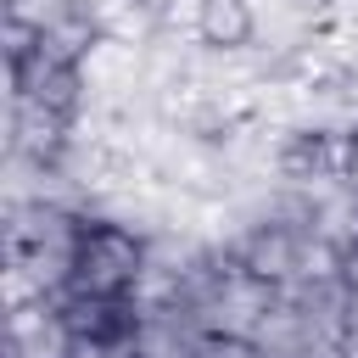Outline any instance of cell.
I'll return each instance as SVG.
<instances>
[{"label": "cell", "mask_w": 358, "mask_h": 358, "mask_svg": "<svg viewBox=\"0 0 358 358\" xmlns=\"http://www.w3.org/2000/svg\"><path fill=\"white\" fill-rule=\"evenodd\" d=\"M140 274H145V252H140V241H134L129 229L95 224V229H78V235H73V268H67L73 296H101V302H112V296L134 291Z\"/></svg>", "instance_id": "obj_1"}, {"label": "cell", "mask_w": 358, "mask_h": 358, "mask_svg": "<svg viewBox=\"0 0 358 358\" xmlns=\"http://www.w3.org/2000/svg\"><path fill=\"white\" fill-rule=\"evenodd\" d=\"M296 246H302V235L291 224H257L241 241V268L268 285H285V280H296Z\"/></svg>", "instance_id": "obj_2"}, {"label": "cell", "mask_w": 358, "mask_h": 358, "mask_svg": "<svg viewBox=\"0 0 358 358\" xmlns=\"http://www.w3.org/2000/svg\"><path fill=\"white\" fill-rule=\"evenodd\" d=\"M257 17H252V0H196V39L213 45V50H241L252 39Z\"/></svg>", "instance_id": "obj_3"}, {"label": "cell", "mask_w": 358, "mask_h": 358, "mask_svg": "<svg viewBox=\"0 0 358 358\" xmlns=\"http://www.w3.org/2000/svg\"><path fill=\"white\" fill-rule=\"evenodd\" d=\"M330 168L341 173V140H336V134L302 129V134H291V140L280 145V173H285V179H296V185L324 179Z\"/></svg>", "instance_id": "obj_4"}, {"label": "cell", "mask_w": 358, "mask_h": 358, "mask_svg": "<svg viewBox=\"0 0 358 358\" xmlns=\"http://www.w3.org/2000/svg\"><path fill=\"white\" fill-rule=\"evenodd\" d=\"M90 11H95V28L106 39H117V45H140L151 34V22H157L145 0H95Z\"/></svg>", "instance_id": "obj_5"}, {"label": "cell", "mask_w": 358, "mask_h": 358, "mask_svg": "<svg viewBox=\"0 0 358 358\" xmlns=\"http://www.w3.org/2000/svg\"><path fill=\"white\" fill-rule=\"evenodd\" d=\"M336 274H341V252L324 235H313V241L302 235V246H296V280L302 285H330Z\"/></svg>", "instance_id": "obj_6"}, {"label": "cell", "mask_w": 358, "mask_h": 358, "mask_svg": "<svg viewBox=\"0 0 358 358\" xmlns=\"http://www.w3.org/2000/svg\"><path fill=\"white\" fill-rule=\"evenodd\" d=\"M341 185H347V190L358 196V129H352V134L341 140Z\"/></svg>", "instance_id": "obj_7"}, {"label": "cell", "mask_w": 358, "mask_h": 358, "mask_svg": "<svg viewBox=\"0 0 358 358\" xmlns=\"http://www.w3.org/2000/svg\"><path fill=\"white\" fill-rule=\"evenodd\" d=\"M341 336H347V347H358V291H347V313H341Z\"/></svg>", "instance_id": "obj_8"}, {"label": "cell", "mask_w": 358, "mask_h": 358, "mask_svg": "<svg viewBox=\"0 0 358 358\" xmlns=\"http://www.w3.org/2000/svg\"><path fill=\"white\" fill-rule=\"evenodd\" d=\"M302 6H313V11H324V6H336V0H302Z\"/></svg>", "instance_id": "obj_9"}]
</instances>
